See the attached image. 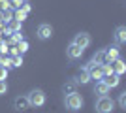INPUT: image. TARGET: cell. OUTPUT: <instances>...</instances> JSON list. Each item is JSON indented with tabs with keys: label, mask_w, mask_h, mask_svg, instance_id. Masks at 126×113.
<instances>
[{
	"label": "cell",
	"mask_w": 126,
	"mask_h": 113,
	"mask_svg": "<svg viewBox=\"0 0 126 113\" xmlns=\"http://www.w3.org/2000/svg\"><path fill=\"white\" fill-rule=\"evenodd\" d=\"M94 109H96V113H111L115 109V102H113V98H109L107 94H105V96H98V100H96V104H94Z\"/></svg>",
	"instance_id": "cell-3"
},
{
	"label": "cell",
	"mask_w": 126,
	"mask_h": 113,
	"mask_svg": "<svg viewBox=\"0 0 126 113\" xmlns=\"http://www.w3.org/2000/svg\"><path fill=\"white\" fill-rule=\"evenodd\" d=\"M0 36H2V32H0Z\"/></svg>",
	"instance_id": "cell-29"
},
{
	"label": "cell",
	"mask_w": 126,
	"mask_h": 113,
	"mask_svg": "<svg viewBox=\"0 0 126 113\" xmlns=\"http://www.w3.org/2000/svg\"><path fill=\"white\" fill-rule=\"evenodd\" d=\"M104 53H105V62H113L115 59H119V57H121V53H119V47H117V45H111V47L104 49Z\"/></svg>",
	"instance_id": "cell-9"
},
{
	"label": "cell",
	"mask_w": 126,
	"mask_h": 113,
	"mask_svg": "<svg viewBox=\"0 0 126 113\" xmlns=\"http://www.w3.org/2000/svg\"><path fill=\"white\" fill-rule=\"evenodd\" d=\"M0 66H2V68H11V59L0 57Z\"/></svg>",
	"instance_id": "cell-21"
},
{
	"label": "cell",
	"mask_w": 126,
	"mask_h": 113,
	"mask_svg": "<svg viewBox=\"0 0 126 113\" xmlns=\"http://www.w3.org/2000/svg\"><path fill=\"white\" fill-rule=\"evenodd\" d=\"M45 100H47V96L42 89H32L26 94V102H28L30 108H42V106H45Z\"/></svg>",
	"instance_id": "cell-2"
},
{
	"label": "cell",
	"mask_w": 126,
	"mask_h": 113,
	"mask_svg": "<svg viewBox=\"0 0 126 113\" xmlns=\"http://www.w3.org/2000/svg\"><path fill=\"white\" fill-rule=\"evenodd\" d=\"M121 75L117 74H111V75H105V77H102V79L105 81V85L109 87V89H115V87H119V83H121V79H119Z\"/></svg>",
	"instance_id": "cell-12"
},
{
	"label": "cell",
	"mask_w": 126,
	"mask_h": 113,
	"mask_svg": "<svg viewBox=\"0 0 126 113\" xmlns=\"http://www.w3.org/2000/svg\"><path fill=\"white\" fill-rule=\"evenodd\" d=\"M6 79H8V68L0 66V81H6Z\"/></svg>",
	"instance_id": "cell-24"
},
{
	"label": "cell",
	"mask_w": 126,
	"mask_h": 113,
	"mask_svg": "<svg viewBox=\"0 0 126 113\" xmlns=\"http://www.w3.org/2000/svg\"><path fill=\"white\" fill-rule=\"evenodd\" d=\"M51 36H53V27L47 25V23H42V25L38 27V30H36V38L42 40V42H45V40H49Z\"/></svg>",
	"instance_id": "cell-5"
},
{
	"label": "cell",
	"mask_w": 126,
	"mask_h": 113,
	"mask_svg": "<svg viewBox=\"0 0 126 113\" xmlns=\"http://www.w3.org/2000/svg\"><path fill=\"white\" fill-rule=\"evenodd\" d=\"M75 85H77L75 81H68V83H66V85L62 87L64 94H70V92H74V91H75Z\"/></svg>",
	"instance_id": "cell-17"
},
{
	"label": "cell",
	"mask_w": 126,
	"mask_h": 113,
	"mask_svg": "<svg viewBox=\"0 0 126 113\" xmlns=\"http://www.w3.org/2000/svg\"><path fill=\"white\" fill-rule=\"evenodd\" d=\"M83 104H85L83 102V96H81L77 91L66 94V98H64V106H66L68 111H79V109L83 108Z\"/></svg>",
	"instance_id": "cell-1"
},
{
	"label": "cell",
	"mask_w": 126,
	"mask_h": 113,
	"mask_svg": "<svg viewBox=\"0 0 126 113\" xmlns=\"http://www.w3.org/2000/svg\"><path fill=\"white\" fill-rule=\"evenodd\" d=\"M6 92H8V83H6V81H0V96L6 94Z\"/></svg>",
	"instance_id": "cell-25"
},
{
	"label": "cell",
	"mask_w": 126,
	"mask_h": 113,
	"mask_svg": "<svg viewBox=\"0 0 126 113\" xmlns=\"http://www.w3.org/2000/svg\"><path fill=\"white\" fill-rule=\"evenodd\" d=\"M75 83H77V85H87V83H89L90 81V77H89V72H87V68H81V70L77 72V75H75Z\"/></svg>",
	"instance_id": "cell-11"
},
{
	"label": "cell",
	"mask_w": 126,
	"mask_h": 113,
	"mask_svg": "<svg viewBox=\"0 0 126 113\" xmlns=\"http://www.w3.org/2000/svg\"><path fill=\"white\" fill-rule=\"evenodd\" d=\"M85 68H87V72H89V77H90V79L100 81L102 77H104V74H102V64H96V62H92V60H90Z\"/></svg>",
	"instance_id": "cell-4"
},
{
	"label": "cell",
	"mask_w": 126,
	"mask_h": 113,
	"mask_svg": "<svg viewBox=\"0 0 126 113\" xmlns=\"http://www.w3.org/2000/svg\"><path fill=\"white\" fill-rule=\"evenodd\" d=\"M8 43H0V51H2V53H8Z\"/></svg>",
	"instance_id": "cell-27"
},
{
	"label": "cell",
	"mask_w": 126,
	"mask_h": 113,
	"mask_svg": "<svg viewBox=\"0 0 126 113\" xmlns=\"http://www.w3.org/2000/svg\"><path fill=\"white\" fill-rule=\"evenodd\" d=\"M90 42H92V40H90V36L87 32H79V34H75V38H74L72 43H75V45L81 47V49H87L90 45Z\"/></svg>",
	"instance_id": "cell-6"
},
{
	"label": "cell",
	"mask_w": 126,
	"mask_h": 113,
	"mask_svg": "<svg viewBox=\"0 0 126 113\" xmlns=\"http://www.w3.org/2000/svg\"><path fill=\"white\" fill-rule=\"evenodd\" d=\"M113 40H115V45H122L126 43V27H117L115 28V34H113Z\"/></svg>",
	"instance_id": "cell-8"
},
{
	"label": "cell",
	"mask_w": 126,
	"mask_h": 113,
	"mask_svg": "<svg viewBox=\"0 0 126 113\" xmlns=\"http://www.w3.org/2000/svg\"><path fill=\"white\" fill-rule=\"evenodd\" d=\"M11 25H10V30H11V32H21V30H23V23L21 21H15V19H11Z\"/></svg>",
	"instance_id": "cell-15"
},
{
	"label": "cell",
	"mask_w": 126,
	"mask_h": 113,
	"mask_svg": "<svg viewBox=\"0 0 126 113\" xmlns=\"http://www.w3.org/2000/svg\"><path fill=\"white\" fill-rule=\"evenodd\" d=\"M113 62H115V66H113V72H115L117 75H122V74L126 72V64H124V60L119 57V59H115Z\"/></svg>",
	"instance_id": "cell-13"
},
{
	"label": "cell",
	"mask_w": 126,
	"mask_h": 113,
	"mask_svg": "<svg viewBox=\"0 0 126 113\" xmlns=\"http://www.w3.org/2000/svg\"><path fill=\"white\" fill-rule=\"evenodd\" d=\"M107 92H109V87L105 85L104 79H100V81H96V83H94V94H96V96H105Z\"/></svg>",
	"instance_id": "cell-10"
},
{
	"label": "cell",
	"mask_w": 126,
	"mask_h": 113,
	"mask_svg": "<svg viewBox=\"0 0 126 113\" xmlns=\"http://www.w3.org/2000/svg\"><path fill=\"white\" fill-rule=\"evenodd\" d=\"M92 62H96V64H104V62H105V53H104V51H98V53L92 57Z\"/></svg>",
	"instance_id": "cell-16"
},
{
	"label": "cell",
	"mask_w": 126,
	"mask_h": 113,
	"mask_svg": "<svg viewBox=\"0 0 126 113\" xmlns=\"http://www.w3.org/2000/svg\"><path fill=\"white\" fill-rule=\"evenodd\" d=\"M11 34H13V36H11V40H10V42H11V43H15V45H17V43H19V42L23 40L21 32H11Z\"/></svg>",
	"instance_id": "cell-22"
},
{
	"label": "cell",
	"mask_w": 126,
	"mask_h": 113,
	"mask_svg": "<svg viewBox=\"0 0 126 113\" xmlns=\"http://www.w3.org/2000/svg\"><path fill=\"white\" fill-rule=\"evenodd\" d=\"M83 51H85V49L77 47L75 43H70L68 47H66V57H68L70 60H77V59L83 57Z\"/></svg>",
	"instance_id": "cell-7"
},
{
	"label": "cell",
	"mask_w": 126,
	"mask_h": 113,
	"mask_svg": "<svg viewBox=\"0 0 126 113\" xmlns=\"http://www.w3.org/2000/svg\"><path fill=\"white\" fill-rule=\"evenodd\" d=\"M17 2H26V0H17Z\"/></svg>",
	"instance_id": "cell-28"
},
{
	"label": "cell",
	"mask_w": 126,
	"mask_h": 113,
	"mask_svg": "<svg viewBox=\"0 0 126 113\" xmlns=\"http://www.w3.org/2000/svg\"><path fill=\"white\" fill-rule=\"evenodd\" d=\"M21 10L25 11V13H30V4H26V2H23V4H21Z\"/></svg>",
	"instance_id": "cell-26"
},
{
	"label": "cell",
	"mask_w": 126,
	"mask_h": 113,
	"mask_svg": "<svg viewBox=\"0 0 126 113\" xmlns=\"http://www.w3.org/2000/svg\"><path fill=\"white\" fill-rule=\"evenodd\" d=\"M13 106H15V109L17 111H23V109H26L28 108V102H26V96L25 98H15V100H13Z\"/></svg>",
	"instance_id": "cell-14"
},
{
	"label": "cell",
	"mask_w": 126,
	"mask_h": 113,
	"mask_svg": "<svg viewBox=\"0 0 126 113\" xmlns=\"http://www.w3.org/2000/svg\"><path fill=\"white\" fill-rule=\"evenodd\" d=\"M119 106H121L122 109H126V92H121V94H119Z\"/></svg>",
	"instance_id": "cell-23"
},
{
	"label": "cell",
	"mask_w": 126,
	"mask_h": 113,
	"mask_svg": "<svg viewBox=\"0 0 126 113\" xmlns=\"http://www.w3.org/2000/svg\"><path fill=\"white\" fill-rule=\"evenodd\" d=\"M11 66H15V68L23 66V57H21V53H19V55H13V57H11Z\"/></svg>",
	"instance_id": "cell-18"
},
{
	"label": "cell",
	"mask_w": 126,
	"mask_h": 113,
	"mask_svg": "<svg viewBox=\"0 0 126 113\" xmlns=\"http://www.w3.org/2000/svg\"><path fill=\"white\" fill-rule=\"evenodd\" d=\"M13 19H15V21H21V23H23V21L26 19V13L21 10V8H17V10H15V15H13Z\"/></svg>",
	"instance_id": "cell-19"
},
{
	"label": "cell",
	"mask_w": 126,
	"mask_h": 113,
	"mask_svg": "<svg viewBox=\"0 0 126 113\" xmlns=\"http://www.w3.org/2000/svg\"><path fill=\"white\" fill-rule=\"evenodd\" d=\"M17 51H19V53H25V51H28V42L21 40V42L17 43Z\"/></svg>",
	"instance_id": "cell-20"
}]
</instances>
